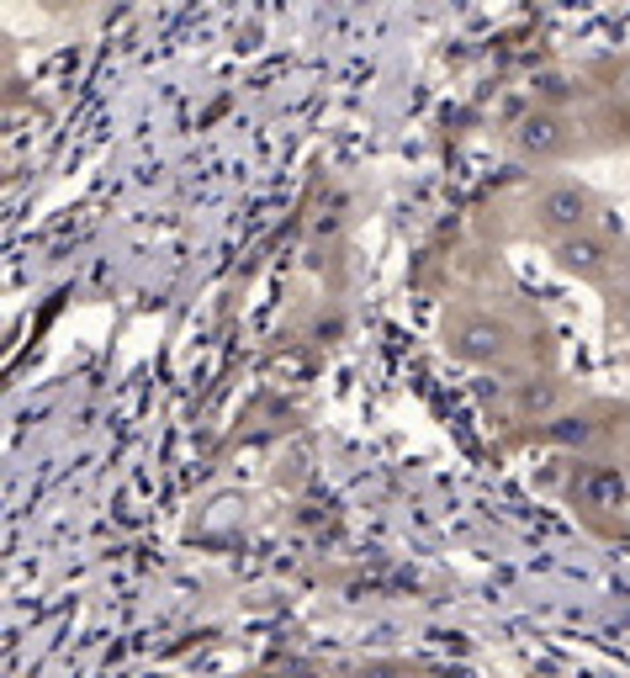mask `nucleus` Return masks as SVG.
<instances>
[{"mask_svg":"<svg viewBox=\"0 0 630 678\" xmlns=\"http://www.w3.org/2000/svg\"><path fill=\"white\" fill-rule=\"evenodd\" d=\"M588 218H593V202H588V192H582V186H551V192L540 196V223H546L557 239L582 234V228H588Z\"/></svg>","mask_w":630,"mask_h":678,"instance_id":"obj_1","label":"nucleus"},{"mask_svg":"<svg viewBox=\"0 0 630 678\" xmlns=\"http://www.w3.org/2000/svg\"><path fill=\"white\" fill-rule=\"evenodd\" d=\"M578 493H582V504H593V508H620L630 499V477L620 466H593L578 483Z\"/></svg>","mask_w":630,"mask_h":678,"instance_id":"obj_5","label":"nucleus"},{"mask_svg":"<svg viewBox=\"0 0 630 678\" xmlns=\"http://www.w3.org/2000/svg\"><path fill=\"white\" fill-rule=\"evenodd\" d=\"M535 96H540V101H567V96H572V85H567V74L546 70V74H535Z\"/></svg>","mask_w":630,"mask_h":678,"instance_id":"obj_8","label":"nucleus"},{"mask_svg":"<svg viewBox=\"0 0 630 678\" xmlns=\"http://www.w3.org/2000/svg\"><path fill=\"white\" fill-rule=\"evenodd\" d=\"M593 435H599V424L588 413H557V419H546V440L561 445V451H588Z\"/></svg>","mask_w":630,"mask_h":678,"instance_id":"obj_6","label":"nucleus"},{"mask_svg":"<svg viewBox=\"0 0 630 678\" xmlns=\"http://www.w3.org/2000/svg\"><path fill=\"white\" fill-rule=\"evenodd\" d=\"M626 314H630V302H626Z\"/></svg>","mask_w":630,"mask_h":678,"instance_id":"obj_10","label":"nucleus"},{"mask_svg":"<svg viewBox=\"0 0 630 678\" xmlns=\"http://www.w3.org/2000/svg\"><path fill=\"white\" fill-rule=\"evenodd\" d=\"M514 148L525 160H557L561 148H567V122L557 112H530V117H519V127H514Z\"/></svg>","mask_w":630,"mask_h":678,"instance_id":"obj_3","label":"nucleus"},{"mask_svg":"<svg viewBox=\"0 0 630 678\" xmlns=\"http://www.w3.org/2000/svg\"><path fill=\"white\" fill-rule=\"evenodd\" d=\"M504 345H509V329L498 318H461L451 329V350L461 361H498Z\"/></svg>","mask_w":630,"mask_h":678,"instance_id":"obj_2","label":"nucleus"},{"mask_svg":"<svg viewBox=\"0 0 630 678\" xmlns=\"http://www.w3.org/2000/svg\"><path fill=\"white\" fill-rule=\"evenodd\" d=\"M519 409L525 413H551L557 409V388H551V382H525V388H519Z\"/></svg>","mask_w":630,"mask_h":678,"instance_id":"obj_7","label":"nucleus"},{"mask_svg":"<svg viewBox=\"0 0 630 678\" xmlns=\"http://www.w3.org/2000/svg\"><path fill=\"white\" fill-rule=\"evenodd\" d=\"M557 266L567 270V276H605L609 249H605V239H593V234H572V239H557Z\"/></svg>","mask_w":630,"mask_h":678,"instance_id":"obj_4","label":"nucleus"},{"mask_svg":"<svg viewBox=\"0 0 630 678\" xmlns=\"http://www.w3.org/2000/svg\"><path fill=\"white\" fill-rule=\"evenodd\" d=\"M477 398H493V403H498V398H504V382H493V377H483V382H477Z\"/></svg>","mask_w":630,"mask_h":678,"instance_id":"obj_9","label":"nucleus"}]
</instances>
